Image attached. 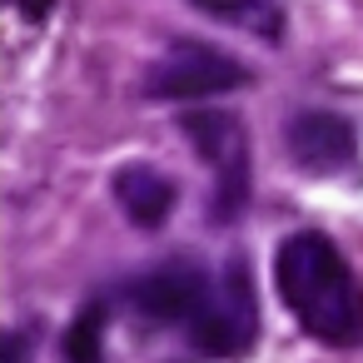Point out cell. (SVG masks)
Masks as SVG:
<instances>
[{"instance_id":"1","label":"cell","mask_w":363,"mask_h":363,"mask_svg":"<svg viewBox=\"0 0 363 363\" xmlns=\"http://www.w3.org/2000/svg\"><path fill=\"white\" fill-rule=\"evenodd\" d=\"M274 284L289 313L323 343H363V284L318 229H298L274 254Z\"/></svg>"},{"instance_id":"2","label":"cell","mask_w":363,"mask_h":363,"mask_svg":"<svg viewBox=\"0 0 363 363\" xmlns=\"http://www.w3.org/2000/svg\"><path fill=\"white\" fill-rule=\"evenodd\" d=\"M179 130L189 135L194 155L214 169V219L229 224L249 199V135H244V125L224 110H199V115L189 110L179 120Z\"/></svg>"},{"instance_id":"3","label":"cell","mask_w":363,"mask_h":363,"mask_svg":"<svg viewBox=\"0 0 363 363\" xmlns=\"http://www.w3.org/2000/svg\"><path fill=\"white\" fill-rule=\"evenodd\" d=\"M244 80H249V70L234 55H224L214 45H174L150 70L145 90L160 95V100H214V95L239 90Z\"/></svg>"},{"instance_id":"4","label":"cell","mask_w":363,"mask_h":363,"mask_svg":"<svg viewBox=\"0 0 363 363\" xmlns=\"http://www.w3.org/2000/svg\"><path fill=\"white\" fill-rule=\"evenodd\" d=\"M130 303L150 323H189L194 328L204 318V308L214 303V284L194 264H164L130 284Z\"/></svg>"},{"instance_id":"5","label":"cell","mask_w":363,"mask_h":363,"mask_svg":"<svg viewBox=\"0 0 363 363\" xmlns=\"http://www.w3.org/2000/svg\"><path fill=\"white\" fill-rule=\"evenodd\" d=\"M254 328H259V318H254V294H249L244 264H229L224 284L214 289V303L194 323V343L209 348L214 358H234L254 343Z\"/></svg>"},{"instance_id":"6","label":"cell","mask_w":363,"mask_h":363,"mask_svg":"<svg viewBox=\"0 0 363 363\" xmlns=\"http://www.w3.org/2000/svg\"><path fill=\"white\" fill-rule=\"evenodd\" d=\"M284 145H289L294 164L308 169V174H338L358 155L353 125L343 115H333V110H303V115H294L289 130H284Z\"/></svg>"},{"instance_id":"7","label":"cell","mask_w":363,"mask_h":363,"mask_svg":"<svg viewBox=\"0 0 363 363\" xmlns=\"http://www.w3.org/2000/svg\"><path fill=\"white\" fill-rule=\"evenodd\" d=\"M115 199L130 214V224L160 229L169 219V209H174V179L160 174V169H150V164H125L115 174Z\"/></svg>"},{"instance_id":"8","label":"cell","mask_w":363,"mask_h":363,"mask_svg":"<svg viewBox=\"0 0 363 363\" xmlns=\"http://www.w3.org/2000/svg\"><path fill=\"white\" fill-rule=\"evenodd\" d=\"M189 6H199L204 16L224 21V26H239L259 40H284V11L274 6V0H189Z\"/></svg>"},{"instance_id":"9","label":"cell","mask_w":363,"mask_h":363,"mask_svg":"<svg viewBox=\"0 0 363 363\" xmlns=\"http://www.w3.org/2000/svg\"><path fill=\"white\" fill-rule=\"evenodd\" d=\"M100 333H105V308L90 303L65 333V363H100Z\"/></svg>"},{"instance_id":"10","label":"cell","mask_w":363,"mask_h":363,"mask_svg":"<svg viewBox=\"0 0 363 363\" xmlns=\"http://www.w3.org/2000/svg\"><path fill=\"white\" fill-rule=\"evenodd\" d=\"M26 353H30L26 348V333H11L6 338V363H26Z\"/></svg>"}]
</instances>
